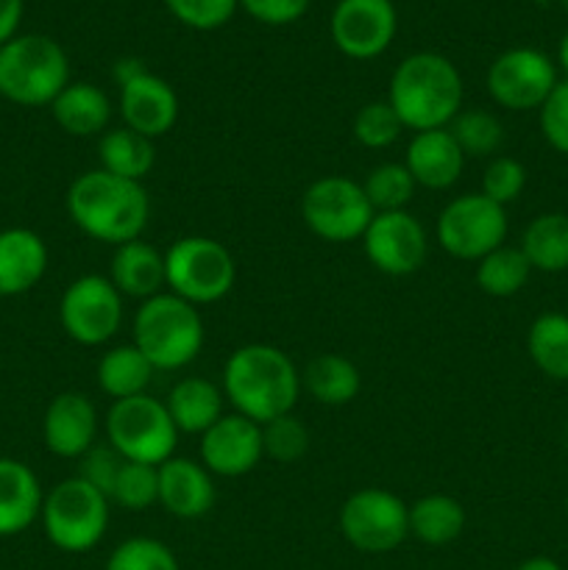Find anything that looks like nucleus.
I'll return each instance as SVG.
<instances>
[{
	"instance_id": "obj_30",
	"label": "nucleus",
	"mask_w": 568,
	"mask_h": 570,
	"mask_svg": "<svg viewBox=\"0 0 568 570\" xmlns=\"http://www.w3.org/2000/svg\"><path fill=\"white\" fill-rule=\"evenodd\" d=\"M462 529H466V510L454 495L429 493L410 504V534L423 546L440 549L454 543Z\"/></svg>"
},
{
	"instance_id": "obj_46",
	"label": "nucleus",
	"mask_w": 568,
	"mask_h": 570,
	"mask_svg": "<svg viewBox=\"0 0 568 570\" xmlns=\"http://www.w3.org/2000/svg\"><path fill=\"white\" fill-rule=\"evenodd\" d=\"M557 65H560V70L566 72L568 78V31L560 37V45H557Z\"/></svg>"
},
{
	"instance_id": "obj_39",
	"label": "nucleus",
	"mask_w": 568,
	"mask_h": 570,
	"mask_svg": "<svg viewBox=\"0 0 568 570\" xmlns=\"http://www.w3.org/2000/svg\"><path fill=\"white\" fill-rule=\"evenodd\" d=\"M527 187V167L512 156H493L484 167L482 176V195L499 206H510L512 200L521 198Z\"/></svg>"
},
{
	"instance_id": "obj_32",
	"label": "nucleus",
	"mask_w": 568,
	"mask_h": 570,
	"mask_svg": "<svg viewBox=\"0 0 568 570\" xmlns=\"http://www.w3.org/2000/svg\"><path fill=\"white\" fill-rule=\"evenodd\" d=\"M532 276V265L518 245H501L477 262V287L490 298H512L527 287Z\"/></svg>"
},
{
	"instance_id": "obj_38",
	"label": "nucleus",
	"mask_w": 568,
	"mask_h": 570,
	"mask_svg": "<svg viewBox=\"0 0 568 570\" xmlns=\"http://www.w3.org/2000/svg\"><path fill=\"white\" fill-rule=\"evenodd\" d=\"M262 445H265V456L290 465L310 451V429L290 412L262 426Z\"/></svg>"
},
{
	"instance_id": "obj_29",
	"label": "nucleus",
	"mask_w": 568,
	"mask_h": 570,
	"mask_svg": "<svg viewBox=\"0 0 568 570\" xmlns=\"http://www.w3.org/2000/svg\"><path fill=\"white\" fill-rule=\"evenodd\" d=\"M523 256L532 271L562 273L568 271V215L566 212H543L532 217L523 228L521 245Z\"/></svg>"
},
{
	"instance_id": "obj_44",
	"label": "nucleus",
	"mask_w": 568,
	"mask_h": 570,
	"mask_svg": "<svg viewBox=\"0 0 568 570\" xmlns=\"http://www.w3.org/2000/svg\"><path fill=\"white\" fill-rule=\"evenodd\" d=\"M22 9H26V0H0V45L17 37V28L22 22Z\"/></svg>"
},
{
	"instance_id": "obj_47",
	"label": "nucleus",
	"mask_w": 568,
	"mask_h": 570,
	"mask_svg": "<svg viewBox=\"0 0 568 570\" xmlns=\"http://www.w3.org/2000/svg\"><path fill=\"white\" fill-rule=\"evenodd\" d=\"M560 6H562V9H566V11H568V0H560Z\"/></svg>"
},
{
	"instance_id": "obj_6",
	"label": "nucleus",
	"mask_w": 568,
	"mask_h": 570,
	"mask_svg": "<svg viewBox=\"0 0 568 570\" xmlns=\"http://www.w3.org/2000/svg\"><path fill=\"white\" fill-rule=\"evenodd\" d=\"M106 440L126 462L159 468L176 456L178 429L167 412L165 401L143 393L134 399L111 401L106 415Z\"/></svg>"
},
{
	"instance_id": "obj_9",
	"label": "nucleus",
	"mask_w": 568,
	"mask_h": 570,
	"mask_svg": "<svg viewBox=\"0 0 568 570\" xmlns=\"http://www.w3.org/2000/svg\"><path fill=\"white\" fill-rule=\"evenodd\" d=\"M340 534L362 554H390L410 538V507L384 488H362L340 507Z\"/></svg>"
},
{
	"instance_id": "obj_26",
	"label": "nucleus",
	"mask_w": 568,
	"mask_h": 570,
	"mask_svg": "<svg viewBox=\"0 0 568 570\" xmlns=\"http://www.w3.org/2000/svg\"><path fill=\"white\" fill-rule=\"evenodd\" d=\"M301 387L323 406H345L360 395V367L340 354H317L301 373Z\"/></svg>"
},
{
	"instance_id": "obj_28",
	"label": "nucleus",
	"mask_w": 568,
	"mask_h": 570,
	"mask_svg": "<svg viewBox=\"0 0 568 570\" xmlns=\"http://www.w3.org/2000/svg\"><path fill=\"white\" fill-rule=\"evenodd\" d=\"M154 365L143 356V351L134 343L115 345L98 360V387L109 395L111 401L134 399V395L148 393V384L154 379Z\"/></svg>"
},
{
	"instance_id": "obj_22",
	"label": "nucleus",
	"mask_w": 568,
	"mask_h": 570,
	"mask_svg": "<svg viewBox=\"0 0 568 570\" xmlns=\"http://www.w3.org/2000/svg\"><path fill=\"white\" fill-rule=\"evenodd\" d=\"M42 484L20 460L0 456V538H14L42 515Z\"/></svg>"
},
{
	"instance_id": "obj_23",
	"label": "nucleus",
	"mask_w": 568,
	"mask_h": 570,
	"mask_svg": "<svg viewBox=\"0 0 568 570\" xmlns=\"http://www.w3.org/2000/svg\"><path fill=\"white\" fill-rule=\"evenodd\" d=\"M109 282L115 284L123 298H137L143 304V301L165 293V254L145 243L143 237L117 245L111 254Z\"/></svg>"
},
{
	"instance_id": "obj_15",
	"label": "nucleus",
	"mask_w": 568,
	"mask_h": 570,
	"mask_svg": "<svg viewBox=\"0 0 568 570\" xmlns=\"http://www.w3.org/2000/svg\"><path fill=\"white\" fill-rule=\"evenodd\" d=\"M329 31L340 53L349 59H376L393 45L399 31V11L393 0H337Z\"/></svg>"
},
{
	"instance_id": "obj_16",
	"label": "nucleus",
	"mask_w": 568,
	"mask_h": 570,
	"mask_svg": "<svg viewBox=\"0 0 568 570\" xmlns=\"http://www.w3.org/2000/svg\"><path fill=\"white\" fill-rule=\"evenodd\" d=\"M262 456H265L262 426L237 412L223 415L215 426L200 434V465L212 476H245L259 465Z\"/></svg>"
},
{
	"instance_id": "obj_24",
	"label": "nucleus",
	"mask_w": 568,
	"mask_h": 570,
	"mask_svg": "<svg viewBox=\"0 0 568 570\" xmlns=\"http://www.w3.org/2000/svg\"><path fill=\"white\" fill-rule=\"evenodd\" d=\"M50 115L70 137H100L111 120V100L98 83L70 81L50 104Z\"/></svg>"
},
{
	"instance_id": "obj_17",
	"label": "nucleus",
	"mask_w": 568,
	"mask_h": 570,
	"mask_svg": "<svg viewBox=\"0 0 568 570\" xmlns=\"http://www.w3.org/2000/svg\"><path fill=\"white\" fill-rule=\"evenodd\" d=\"M117 87H120L117 109H120L126 128L148 139H159L173 131V126L178 122V95L165 78L143 70Z\"/></svg>"
},
{
	"instance_id": "obj_40",
	"label": "nucleus",
	"mask_w": 568,
	"mask_h": 570,
	"mask_svg": "<svg viewBox=\"0 0 568 570\" xmlns=\"http://www.w3.org/2000/svg\"><path fill=\"white\" fill-rule=\"evenodd\" d=\"M161 3L182 26L195 31L223 28L239 9V0H161Z\"/></svg>"
},
{
	"instance_id": "obj_2",
	"label": "nucleus",
	"mask_w": 568,
	"mask_h": 570,
	"mask_svg": "<svg viewBox=\"0 0 568 570\" xmlns=\"http://www.w3.org/2000/svg\"><path fill=\"white\" fill-rule=\"evenodd\" d=\"M67 215L78 232L117 248L143 237L150 220L148 189L100 167L87 170L67 189Z\"/></svg>"
},
{
	"instance_id": "obj_48",
	"label": "nucleus",
	"mask_w": 568,
	"mask_h": 570,
	"mask_svg": "<svg viewBox=\"0 0 568 570\" xmlns=\"http://www.w3.org/2000/svg\"><path fill=\"white\" fill-rule=\"evenodd\" d=\"M566 510H568V499H566Z\"/></svg>"
},
{
	"instance_id": "obj_37",
	"label": "nucleus",
	"mask_w": 568,
	"mask_h": 570,
	"mask_svg": "<svg viewBox=\"0 0 568 570\" xmlns=\"http://www.w3.org/2000/svg\"><path fill=\"white\" fill-rule=\"evenodd\" d=\"M404 126L388 100H371L354 115V137L362 148L384 150L395 145Z\"/></svg>"
},
{
	"instance_id": "obj_1",
	"label": "nucleus",
	"mask_w": 568,
	"mask_h": 570,
	"mask_svg": "<svg viewBox=\"0 0 568 570\" xmlns=\"http://www.w3.org/2000/svg\"><path fill=\"white\" fill-rule=\"evenodd\" d=\"M223 395L234 412L265 423L290 415L301 395V371L290 354L267 343H251L232 351L223 367Z\"/></svg>"
},
{
	"instance_id": "obj_36",
	"label": "nucleus",
	"mask_w": 568,
	"mask_h": 570,
	"mask_svg": "<svg viewBox=\"0 0 568 570\" xmlns=\"http://www.w3.org/2000/svg\"><path fill=\"white\" fill-rule=\"evenodd\" d=\"M106 570H182L176 554L156 538H128L106 560Z\"/></svg>"
},
{
	"instance_id": "obj_35",
	"label": "nucleus",
	"mask_w": 568,
	"mask_h": 570,
	"mask_svg": "<svg viewBox=\"0 0 568 570\" xmlns=\"http://www.w3.org/2000/svg\"><path fill=\"white\" fill-rule=\"evenodd\" d=\"M109 501L128 512H143L159 504V473H156V468L143 465V462H123Z\"/></svg>"
},
{
	"instance_id": "obj_12",
	"label": "nucleus",
	"mask_w": 568,
	"mask_h": 570,
	"mask_svg": "<svg viewBox=\"0 0 568 570\" xmlns=\"http://www.w3.org/2000/svg\"><path fill=\"white\" fill-rule=\"evenodd\" d=\"M59 321L67 337L87 348L106 345L123 326V295L109 276L87 273L67 284L59 301Z\"/></svg>"
},
{
	"instance_id": "obj_18",
	"label": "nucleus",
	"mask_w": 568,
	"mask_h": 570,
	"mask_svg": "<svg viewBox=\"0 0 568 570\" xmlns=\"http://www.w3.org/2000/svg\"><path fill=\"white\" fill-rule=\"evenodd\" d=\"M45 449L59 460H81L98 440V410L78 390L59 393L42 417Z\"/></svg>"
},
{
	"instance_id": "obj_10",
	"label": "nucleus",
	"mask_w": 568,
	"mask_h": 570,
	"mask_svg": "<svg viewBox=\"0 0 568 570\" xmlns=\"http://www.w3.org/2000/svg\"><path fill=\"white\" fill-rule=\"evenodd\" d=\"M373 206L362 184L345 176H323L312 181L301 195V220L315 237L326 243L362 239L373 220Z\"/></svg>"
},
{
	"instance_id": "obj_4",
	"label": "nucleus",
	"mask_w": 568,
	"mask_h": 570,
	"mask_svg": "<svg viewBox=\"0 0 568 570\" xmlns=\"http://www.w3.org/2000/svg\"><path fill=\"white\" fill-rule=\"evenodd\" d=\"M204 317L198 306L173 293L143 301L134 315V345L154 371H182L204 348Z\"/></svg>"
},
{
	"instance_id": "obj_14",
	"label": "nucleus",
	"mask_w": 568,
	"mask_h": 570,
	"mask_svg": "<svg viewBox=\"0 0 568 570\" xmlns=\"http://www.w3.org/2000/svg\"><path fill=\"white\" fill-rule=\"evenodd\" d=\"M362 250L365 259L384 276H412L427 262V228L407 209L376 212L362 234Z\"/></svg>"
},
{
	"instance_id": "obj_20",
	"label": "nucleus",
	"mask_w": 568,
	"mask_h": 570,
	"mask_svg": "<svg viewBox=\"0 0 568 570\" xmlns=\"http://www.w3.org/2000/svg\"><path fill=\"white\" fill-rule=\"evenodd\" d=\"M404 167L423 189H449L466 170V154L449 128L418 131L407 145Z\"/></svg>"
},
{
	"instance_id": "obj_45",
	"label": "nucleus",
	"mask_w": 568,
	"mask_h": 570,
	"mask_svg": "<svg viewBox=\"0 0 568 570\" xmlns=\"http://www.w3.org/2000/svg\"><path fill=\"white\" fill-rule=\"evenodd\" d=\"M516 570H562L560 562L551 560V557H529V560H523L521 566H518Z\"/></svg>"
},
{
	"instance_id": "obj_25",
	"label": "nucleus",
	"mask_w": 568,
	"mask_h": 570,
	"mask_svg": "<svg viewBox=\"0 0 568 570\" xmlns=\"http://www.w3.org/2000/svg\"><path fill=\"white\" fill-rule=\"evenodd\" d=\"M223 390L204 376H187L167 393V412L178 434H204L223 417Z\"/></svg>"
},
{
	"instance_id": "obj_5",
	"label": "nucleus",
	"mask_w": 568,
	"mask_h": 570,
	"mask_svg": "<svg viewBox=\"0 0 568 570\" xmlns=\"http://www.w3.org/2000/svg\"><path fill=\"white\" fill-rule=\"evenodd\" d=\"M70 83V59L45 33H17L0 45V98L26 109L50 106Z\"/></svg>"
},
{
	"instance_id": "obj_19",
	"label": "nucleus",
	"mask_w": 568,
	"mask_h": 570,
	"mask_svg": "<svg viewBox=\"0 0 568 570\" xmlns=\"http://www.w3.org/2000/svg\"><path fill=\"white\" fill-rule=\"evenodd\" d=\"M159 473V504L167 515L195 521L215 507V476L200 462L170 456L156 468Z\"/></svg>"
},
{
	"instance_id": "obj_41",
	"label": "nucleus",
	"mask_w": 568,
	"mask_h": 570,
	"mask_svg": "<svg viewBox=\"0 0 568 570\" xmlns=\"http://www.w3.org/2000/svg\"><path fill=\"white\" fill-rule=\"evenodd\" d=\"M540 134L557 154L568 156V78L557 81L546 104L538 109Z\"/></svg>"
},
{
	"instance_id": "obj_7",
	"label": "nucleus",
	"mask_w": 568,
	"mask_h": 570,
	"mask_svg": "<svg viewBox=\"0 0 568 570\" xmlns=\"http://www.w3.org/2000/svg\"><path fill=\"white\" fill-rule=\"evenodd\" d=\"M109 504L104 493L84 479L70 476L56 484L42 501V529L65 554H87L109 529Z\"/></svg>"
},
{
	"instance_id": "obj_43",
	"label": "nucleus",
	"mask_w": 568,
	"mask_h": 570,
	"mask_svg": "<svg viewBox=\"0 0 568 570\" xmlns=\"http://www.w3.org/2000/svg\"><path fill=\"white\" fill-rule=\"evenodd\" d=\"M312 0H239L243 11L262 26H293L306 14Z\"/></svg>"
},
{
	"instance_id": "obj_13",
	"label": "nucleus",
	"mask_w": 568,
	"mask_h": 570,
	"mask_svg": "<svg viewBox=\"0 0 568 570\" xmlns=\"http://www.w3.org/2000/svg\"><path fill=\"white\" fill-rule=\"evenodd\" d=\"M557 65L538 48H510L488 67V92L507 111H532L557 87Z\"/></svg>"
},
{
	"instance_id": "obj_27",
	"label": "nucleus",
	"mask_w": 568,
	"mask_h": 570,
	"mask_svg": "<svg viewBox=\"0 0 568 570\" xmlns=\"http://www.w3.org/2000/svg\"><path fill=\"white\" fill-rule=\"evenodd\" d=\"M98 159L100 170L143 184L156 165V145L154 139L143 137L126 126L111 128V131L100 134Z\"/></svg>"
},
{
	"instance_id": "obj_21",
	"label": "nucleus",
	"mask_w": 568,
	"mask_h": 570,
	"mask_svg": "<svg viewBox=\"0 0 568 570\" xmlns=\"http://www.w3.org/2000/svg\"><path fill=\"white\" fill-rule=\"evenodd\" d=\"M48 245L31 228L0 232V298L26 295L48 273Z\"/></svg>"
},
{
	"instance_id": "obj_42",
	"label": "nucleus",
	"mask_w": 568,
	"mask_h": 570,
	"mask_svg": "<svg viewBox=\"0 0 568 570\" xmlns=\"http://www.w3.org/2000/svg\"><path fill=\"white\" fill-rule=\"evenodd\" d=\"M123 456L117 454L111 445H92V449L87 451V454L78 460V479H84L87 484H92L98 493H104L106 499L111 495V490H115V482H117V473H120L123 468Z\"/></svg>"
},
{
	"instance_id": "obj_3",
	"label": "nucleus",
	"mask_w": 568,
	"mask_h": 570,
	"mask_svg": "<svg viewBox=\"0 0 568 570\" xmlns=\"http://www.w3.org/2000/svg\"><path fill=\"white\" fill-rule=\"evenodd\" d=\"M462 76L445 56L421 50L395 67L390 76L388 104L410 131L449 128L462 111Z\"/></svg>"
},
{
	"instance_id": "obj_11",
	"label": "nucleus",
	"mask_w": 568,
	"mask_h": 570,
	"mask_svg": "<svg viewBox=\"0 0 568 570\" xmlns=\"http://www.w3.org/2000/svg\"><path fill=\"white\" fill-rule=\"evenodd\" d=\"M507 209L484 198L482 193H468L449 200L438 217V243L449 256L462 262H479L490 250L507 243Z\"/></svg>"
},
{
	"instance_id": "obj_8",
	"label": "nucleus",
	"mask_w": 568,
	"mask_h": 570,
	"mask_svg": "<svg viewBox=\"0 0 568 570\" xmlns=\"http://www.w3.org/2000/svg\"><path fill=\"white\" fill-rule=\"evenodd\" d=\"M167 293L193 306L217 304L232 293L237 265L232 250L212 237H182L165 250Z\"/></svg>"
},
{
	"instance_id": "obj_34",
	"label": "nucleus",
	"mask_w": 568,
	"mask_h": 570,
	"mask_svg": "<svg viewBox=\"0 0 568 570\" xmlns=\"http://www.w3.org/2000/svg\"><path fill=\"white\" fill-rule=\"evenodd\" d=\"M373 212H401L410 206L418 184L404 167V161H384L376 165L362 181Z\"/></svg>"
},
{
	"instance_id": "obj_31",
	"label": "nucleus",
	"mask_w": 568,
	"mask_h": 570,
	"mask_svg": "<svg viewBox=\"0 0 568 570\" xmlns=\"http://www.w3.org/2000/svg\"><path fill=\"white\" fill-rule=\"evenodd\" d=\"M532 365L551 382H568V315L543 312L532 321L527 334Z\"/></svg>"
},
{
	"instance_id": "obj_33",
	"label": "nucleus",
	"mask_w": 568,
	"mask_h": 570,
	"mask_svg": "<svg viewBox=\"0 0 568 570\" xmlns=\"http://www.w3.org/2000/svg\"><path fill=\"white\" fill-rule=\"evenodd\" d=\"M451 137L462 148L466 159H493L505 145V126L493 111L484 109H462L449 122Z\"/></svg>"
}]
</instances>
